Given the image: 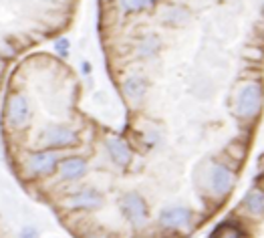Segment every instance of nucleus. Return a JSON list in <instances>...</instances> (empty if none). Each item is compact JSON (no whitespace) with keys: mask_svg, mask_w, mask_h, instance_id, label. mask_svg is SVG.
Instances as JSON below:
<instances>
[{"mask_svg":"<svg viewBox=\"0 0 264 238\" xmlns=\"http://www.w3.org/2000/svg\"><path fill=\"white\" fill-rule=\"evenodd\" d=\"M262 103H264L262 83L260 81H246L236 93L234 113L242 121H254L262 111Z\"/></svg>","mask_w":264,"mask_h":238,"instance_id":"f257e3e1","label":"nucleus"},{"mask_svg":"<svg viewBox=\"0 0 264 238\" xmlns=\"http://www.w3.org/2000/svg\"><path fill=\"white\" fill-rule=\"evenodd\" d=\"M40 141L42 145H46L48 149H62V147H77L81 143L77 131H73L67 125H48L42 133H40Z\"/></svg>","mask_w":264,"mask_h":238,"instance_id":"f03ea898","label":"nucleus"},{"mask_svg":"<svg viewBox=\"0 0 264 238\" xmlns=\"http://www.w3.org/2000/svg\"><path fill=\"white\" fill-rule=\"evenodd\" d=\"M121 212H123V216H125L131 224H134L136 228L146 226L148 220H150L148 204H146V200H144L140 194H136V192H129V194H125V196L121 198Z\"/></svg>","mask_w":264,"mask_h":238,"instance_id":"7ed1b4c3","label":"nucleus"},{"mask_svg":"<svg viewBox=\"0 0 264 238\" xmlns=\"http://www.w3.org/2000/svg\"><path fill=\"white\" fill-rule=\"evenodd\" d=\"M6 119L10 123V127L14 129H22L30 123V103L24 95L14 93L8 97L6 103Z\"/></svg>","mask_w":264,"mask_h":238,"instance_id":"20e7f679","label":"nucleus"},{"mask_svg":"<svg viewBox=\"0 0 264 238\" xmlns=\"http://www.w3.org/2000/svg\"><path fill=\"white\" fill-rule=\"evenodd\" d=\"M208 184H210V190L216 198H226L232 190H234V184H236V176L222 164H214L212 170H210V178H208Z\"/></svg>","mask_w":264,"mask_h":238,"instance_id":"39448f33","label":"nucleus"},{"mask_svg":"<svg viewBox=\"0 0 264 238\" xmlns=\"http://www.w3.org/2000/svg\"><path fill=\"white\" fill-rule=\"evenodd\" d=\"M58 164V153L54 149H40L28 155L26 168L36 176H48Z\"/></svg>","mask_w":264,"mask_h":238,"instance_id":"423d86ee","label":"nucleus"},{"mask_svg":"<svg viewBox=\"0 0 264 238\" xmlns=\"http://www.w3.org/2000/svg\"><path fill=\"white\" fill-rule=\"evenodd\" d=\"M105 147L111 155V160L121 168H127L131 164V160H134V151L127 145V141L119 135H109L105 139Z\"/></svg>","mask_w":264,"mask_h":238,"instance_id":"0eeeda50","label":"nucleus"},{"mask_svg":"<svg viewBox=\"0 0 264 238\" xmlns=\"http://www.w3.org/2000/svg\"><path fill=\"white\" fill-rule=\"evenodd\" d=\"M64 206L73 208V210H97L103 206V196L95 190H81V192L69 196Z\"/></svg>","mask_w":264,"mask_h":238,"instance_id":"6e6552de","label":"nucleus"},{"mask_svg":"<svg viewBox=\"0 0 264 238\" xmlns=\"http://www.w3.org/2000/svg\"><path fill=\"white\" fill-rule=\"evenodd\" d=\"M87 174V160L79 155H71V157H64L62 162H58V178L60 180H79Z\"/></svg>","mask_w":264,"mask_h":238,"instance_id":"1a4fd4ad","label":"nucleus"},{"mask_svg":"<svg viewBox=\"0 0 264 238\" xmlns=\"http://www.w3.org/2000/svg\"><path fill=\"white\" fill-rule=\"evenodd\" d=\"M148 93V83L142 77H129L123 81V95L131 107H140L146 99Z\"/></svg>","mask_w":264,"mask_h":238,"instance_id":"9d476101","label":"nucleus"},{"mask_svg":"<svg viewBox=\"0 0 264 238\" xmlns=\"http://www.w3.org/2000/svg\"><path fill=\"white\" fill-rule=\"evenodd\" d=\"M192 220V212L188 208H168L160 214V224L170 230H180L188 228Z\"/></svg>","mask_w":264,"mask_h":238,"instance_id":"9b49d317","label":"nucleus"},{"mask_svg":"<svg viewBox=\"0 0 264 238\" xmlns=\"http://www.w3.org/2000/svg\"><path fill=\"white\" fill-rule=\"evenodd\" d=\"M242 206L246 208V212L252 216V218H262L264 216V190H250L246 196H244V202Z\"/></svg>","mask_w":264,"mask_h":238,"instance_id":"f8f14e48","label":"nucleus"},{"mask_svg":"<svg viewBox=\"0 0 264 238\" xmlns=\"http://www.w3.org/2000/svg\"><path fill=\"white\" fill-rule=\"evenodd\" d=\"M119 5H121V11L127 15H140L146 9H150L148 0H119Z\"/></svg>","mask_w":264,"mask_h":238,"instance_id":"ddd939ff","label":"nucleus"},{"mask_svg":"<svg viewBox=\"0 0 264 238\" xmlns=\"http://www.w3.org/2000/svg\"><path fill=\"white\" fill-rule=\"evenodd\" d=\"M212 238H242V232L236 226H232V224H220L214 230Z\"/></svg>","mask_w":264,"mask_h":238,"instance_id":"4468645a","label":"nucleus"},{"mask_svg":"<svg viewBox=\"0 0 264 238\" xmlns=\"http://www.w3.org/2000/svg\"><path fill=\"white\" fill-rule=\"evenodd\" d=\"M186 17H188V13L184 9H180V7H168V11H166V25L168 23L170 25H182L186 21Z\"/></svg>","mask_w":264,"mask_h":238,"instance_id":"2eb2a0df","label":"nucleus"},{"mask_svg":"<svg viewBox=\"0 0 264 238\" xmlns=\"http://www.w3.org/2000/svg\"><path fill=\"white\" fill-rule=\"evenodd\" d=\"M69 49H71V41H69V39H56V41H54V51H56V55L67 57V55H69Z\"/></svg>","mask_w":264,"mask_h":238,"instance_id":"dca6fc26","label":"nucleus"},{"mask_svg":"<svg viewBox=\"0 0 264 238\" xmlns=\"http://www.w3.org/2000/svg\"><path fill=\"white\" fill-rule=\"evenodd\" d=\"M20 238H38V232H36V228L26 226V228L20 230Z\"/></svg>","mask_w":264,"mask_h":238,"instance_id":"f3484780","label":"nucleus"},{"mask_svg":"<svg viewBox=\"0 0 264 238\" xmlns=\"http://www.w3.org/2000/svg\"><path fill=\"white\" fill-rule=\"evenodd\" d=\"M83 73H85V75L91 73V63H83Z\"/></svg>","mask_w":264,"mask_h":238,"instance_id":"a211bd4d","label":"nucleus"},{"mask_svg":"<svg viewBox=\"0 0 264 238\" xmlns=\"http://www.w3.org/2000/svg\"><path fill=\"white\" fill-rule=\"evenodd\" d=\"M148 3H150V7H154V5L158 3V0H148Z\"/></svg>","mask_w":264,"mask_h":238,"instance_id":"6ab92c4d","label":"nucleus"},{"mask_svg":"<svg viewBox=\"0 0 264 238\" xmlns=\"http://www.w3.org/2000/svg\"><path fill=\"white\" fill-rule=\"evenodd\" d=\"M262 190H264V180H262Z\"/></svg>","mask_w":264,"mask_h":238,"instance_id":"aec40b11","label":"nucleus"},{"mask_svg":"<svg viewBox=\"0 0 264 238\" xmlns=\"http://www.w3.org/2000/svg\"><path fill=\"white\" fill-rule=\"evenodd\" d=\"M262 13H264V5H262Z\"/></svg>","mask_w":264,"mask_h":238,"instance_id":"412c9836","label":"nucleus"}]
</instances>
